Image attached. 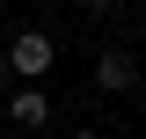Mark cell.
<instances>
[{"mask_svg": "<svg viewBox=\"0 0 146 139\" xmlns=\"http://www.w3.org/2000/svg\"><path fill=\"white\" fill-rule=\"evenodd\" d=\"M66 139H102V132H95V124H80V132H66Z\"/></svg>", "mask_w": 146, "mask_h": 139, "instance_id": "cell-4", "label": "cell"}, {"mask_svg": "<svg viewBox=\"0 0 146 139\" xmlns=\"http://www.w3.org/2000/svg\"><path fill=\"white\" fill-rule=\"evenodd\" d=\"M44 117H51V95H44V81H22L15 95H7V124H22V132H44Z\"/></svg>", "mask_w": 146, "mask_h": 139, "instance_id": "cell-3", "label": "cell"}, {"mask_svg": "<svg viewBox=\"0 0 146 139\" xmlns=\"http://www.w3.org/2000/svg\"><path fill=\"white\" fill-rule=\"evenodd\" d=\"M95 88H102V95H124V88H139V59H131L124 44H102V51H95Z\"/></svg>", "mask_w": 146, "mask_h": 139, "instance_id": "cell-2", "label": "cell"}, {"mask_svg": "<svg viewBox=\"0 0 146 139\" xmlns=\"http://www.w3.org/2000/svg\"><path fill=\"white\" fill-rule=\"evenodd\" d=\"M51 66H58V44L44 29H22L15 44H7V73H15V81H44Z\"/></svg>", "mask_w": 146, "mask_h": 139, "instance_id": "cell-1", "label": "cell"}]
</instances>
